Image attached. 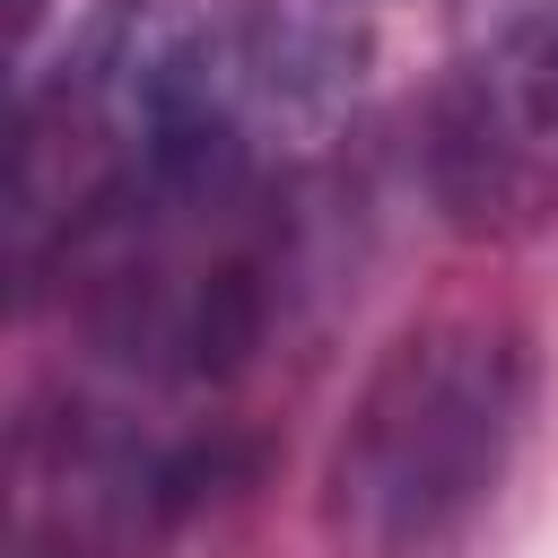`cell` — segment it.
Masks as SVG:
<instances>
[{"instance_id":"obj_1","label":"cell","mask_w":558,"mask_h":558,"mask_svg":"<svg viewBox=\"0 0 558 558\" xmlns=\"http://www.w3.org/2000/svg\"><path fill=\"white\" fill-rule=\"evenodd\" d=\"M61 279L87 340L157 384L235 375L288 288V183L279 157H174L122 174L70 235Z\"/></svg>"},{"instance_id":"obj_2","label":"cell","mask_w":558,"mask_h":558,"mask_svg":"<svg viewBox=\"0 0 558 558\" xmlns=\"http://www.w3.org/2000/svg\"><path fill=\"white\" fill-rule=\"evenodd\" d=\"M532 410V349L506 314H427L357 384L323 453L331 558H445L497 497Z\"/></svg>"},{"instance_id":"obj_3","label":"cell","mask_w":558,"mask_h":558,"mask_svg":"<svg viewBox=\"0 0 558 558\" xmlns=\"http://www.w3.org/2000/svg\"><path fill=\"white\" fill-rule=\"evenodd\" d=\"M427 192L462 235H532L558 218V0L497 9L445 61Z\"/></svg>"}]
</instances>
